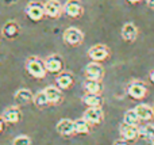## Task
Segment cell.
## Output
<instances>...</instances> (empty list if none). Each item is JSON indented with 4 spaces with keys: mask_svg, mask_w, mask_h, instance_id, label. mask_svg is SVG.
I'll list each match as a JSON object with an SVG mask.
<instances>
[{
    "mask_svg": "<svg viewBox=\"0 0 154 145\" xmlns=\"http://www.w3.org/2000/svg\"><path fill=\"white\" fill-rule=\"evenodd\" d=\"M62 39L69 46H80L84 42V33L77 27H68L62 34Z\"/></svg>",
    "mask_w": 154,
    "mask_h": 145,
    "instance_id": "277c9868",
    "label": "cell"
},
{
    "mask_svg": "<svg viewBox=\"0 0 154 145\" xmlns=\"http://www.w3.org/2000/svg\"><path fill=\"white\" fill-rule=\"evenodd\" d=\"M146 4L149 8H152V10H154V0H146Z\"/></svg>",
    "mask_w": 154,
    "mask_h": 145,
    "instance_id": "f546056e",
    "label": "cell"
},
{
    "mask_svg": "<svg viewBox=\"0 0 154 145\" xmlns=\"http://www.w3.org/2000/svg\"><path fill=\"white\" fill-rule=\"evenodd\" d=\"M88 56H89V58L92 60V61L103 62L111 56V50H109V48L107 45H104V43H97V45L89 48Z\"/></svg>",
    "mask_w": 154,
    "mask_h": 145,
    "instance_id": "5b68a950",
    "label": "cell"
},
{
    "mask_svg": "<svg viewBox=\"0 0 154 145\" xmlns=\"http://www.w3.org/2000/svg\"><path fill=\"white\" fill-rule=\"evenodd\" d=\"M24 68H26L27 73L35 79H43L46 76V73H48L45 61L41 60L39 57H37V56H30L29 58L26 60Z\"/></svg>",
    "mask_w": 154,
    "mask_h": 145,
    "instance_id": "6da1fadb",
    "label": "cell"
},
{
    "mask_svg": "<svg viewBox=\"0 0 154 145\" xmlns=\"http://www.w3.org/2000/svg\"><path fill=\"white\" fill-rule=\"evenodd\" d=\"M56 130L62 137H70V136L76 134L75 133V121H72V119H69V118L60 119L58 124L56 125Z\"/></svg>",
    "mask_w": 154,
    "mask_h": 145,
    "instance_id": "7c38bea8",
    "label": "cell"
},
{
    "mask_svg": "<svg viewBox=\"0 0 154 145\" xmlns=\"http://www.w3.org/2000/svg\"><path fill=\"white\" fill-rule=\"evenodd\" d=\"M82 87H84L87 94L100 95L103 92V84H101V81H97V80H89V79H87L82 83Z\"/></svg>",
    "mask_w": 154,
    "mask_h": 145,
    "instance_id": "ffe728a7",
    "label": "cell"
},
{
    "mask_svg": "<svg viewBox=\"0 0 154 145\" xmlns=\"http://www.w3.org/2000/svg\"><path fill=\"white\" fill-rule=\"evenodd\" d=\"M119 133H120V137L125 138L126 141L134 143V141H137L139 137H141V128L123 122V124L119 126Z\"/></svg>",
    "mask_w": 154,
    "mask_h": 145,
    "instance_id": "8992f818",
    "label": "cell"
},
{
    "mask_svg": "<svg viewBox=\"0 0 154 145\" xmlns=\"http://www.w3.org/2000/svg\"><path fill=\"white\" fill-rule=\"evenodd\" d=\"M91 126L92 125L84 118H79L75 121V133L79 136H87L91 133Z\"/></svg>",
    "mask_w": 154,
    "mask_h": 145,
    "instance_id": "44dd1931",
    "label": "cell"
},
{
    "mask_svg": "<svg viewBox=\"0 0 154 145\" xmlns=\"http://www.w3.org/2000/svg\"><path fill=\"white\" fill-rule=\"evenodd\" d=\"M134 110H135V113L138 114V117H139L141 121H152V119L154 118V109L149 105L141 103V105L135 106Z\"/></svg>",
    "mask_w": 154,
    "mask_h": 145,
    "instance_id": "ac0fdd59",
    "label": "cell"
},
{
    "mask_svg": "<svg viewBox=\"0 0 154 145\" xmlns=\"http://www.w3.org/2000/svg\"><path fill=\"white\" fill-rule=\"evenodd\" d=\"M32 103H34L38 109H46V107H49V106H51L50 102H49V99H48V95L45 94V91L37 92V94L34 95Z\"/></svg>",
    "mask_w": 154,
    "mask_h": 145,
    "instance_id": "603a6c76",
    "label": "cell"
},
{
    "mask_svg": "<svg viewBox=\"0 0 154 145\" xmlns=\"http://www.w3.org/2000/svg\"><path fill=\"white\" fill-rule=\"evenodd\" d=\"M5 125H7V122L4 121V118H3L2 115H0V134H2V133L4 132V129H5Z\"/></svg>",
    "mask_w": 154,
    "mask_h": 145,
    "instance_id": "83f0119b",
    "label": "cell"
},
{
    "mask_svg": "<svg viewBox=\"0 0 154 145\" xmlns=\"http://www.w3.org/2000/svg\"><path fill=\"white\" fill-rule=\"evenodd\" d=\"M14 99H15L18 106H24L34 100V94L29 88H19L14 95Z\"/></svg>",
    "mask_w": 154,
    "mask_h": 145,
    "instance_id": "2e32d148",
    "label": "cell"
},
{
    "mask_svg": "<svg viewBox=\"0 0 154 145\" xmlns=\"http://www.w3.org/2000/svg\"><path fill=\"white\" fill-rule=\"evenodd\" d=\"M123 122L128 124V125H135V126H138L141 119H139L138 114L135 113V110L133 109V110H127L125 113V115H123Z\"/></svg>",
    "mask_w": 154,
    "mask_h": 145,
    "instance_id": "d4e9b609",
    "label": "cell"
},
{
    "mask_svg": "<svg viewBox=\"0 0 154 145\" xmlns=\"http://www.w3.org/2000/svg\"><path fill=\"white\" fill-rule=\"evenodd\" d=\"M12 145H31V138L26 134H22L18 136V137L14 138Z\"/></svg>",
    "mask_w": 154,
    "mask_h": 145,
    "instance_id": "484cf974",
    "label": "cell"
},
{
    "mask_svg": "<svg viewBox=\"0 0 154 145\" xmlns=\"http://www.w3.org/2000/svg\"><path fill=\"white\" fill-rule=\"evenodd\" d=\"M85 77L89 80H97L101 81L104 77V68L100 62L91 61L89 64H87L85 67Z\"/></svg>",
    "mask_w": 154,
    "mask_h": 145,
    "instance_id": "ba28073f",
    "label": "cell"
},
{
    "mask_svg": "<svg viewBox=\"0 0 154 145\" xmlns=\"http://www.w3.org/2000/svg\"><path fill=\"white\" fill-rule=\"evenodd\" d=\"M82 118L89 122L92 126H97L104 118V111L101 107H88L82 114Z\"/></svg>",
    "mask_w": 154,
    "mask_h": 145,
    "instance_id": "9c48e42d",
    "label": "cell"
},
{
    "mask_svg": "<svg viewBox=\"0 0 154 145\" xmlns=\"http://www.w3.org/2000/svg\"><path fill=\"white\" fill-rule=\"evenodd\" d=\"M149 79H150V81L154 84V69L153 71H150V73H149Z\"/></svg>",
    "mask_w": 154,
    "mask_h": 145,
    "instance_id": "4dcf8cb0",
    "label": "cell"
},
{
    "mask_svg": "<svg viewBox=\"0 0 154 145\" xmlns=\"http://www.w3.org/2000/svg\"><path fill=\"white\" fill-rule=\"evenodd\" d=\"M20 33V26L15 20H7L3 26V34L8 39H15Z\"/></svg>",
    "mask_w": 154,
    "mask_h": 145,
    "instance_id": "e0dca14e",
    "label": "cell"
},
{
    "mask_svg": "<svg viewBox=\"0 0 154 145\" xmlns=\"http://www.w3.org/2000/svg\"><path fill=\"white\" fill-rule=\"evenodd\" d=\"M2 117L4 118V121L10 125H15L18 122L22 121V111L18 106H11V107H7L4 111H3Z\"/></svg>",
    "mask_w": 154,
    "mask_h": 145,
    "instance_id": "4fadbf2b",
    "label": "cell"
},
{
    "mask_svg": "<svg viewBox=\"0 0 154 145\" xmlns=\"http://www.w3.org/2000/svg\"><path fill=\"white\" fill-rule=\"evenodd\" d=\"M128 3H130V4H138V3H141L142 0H127Z\"/></svg>",
    "mask_w": 154,
    "mask_h": 145,
    "instance_id": "1f68e13d",
    "label": "cell"
},
{
    "mask_svg": "<svg viewBox=\"0 0 154 145\" xmlns=\"http://www.w3.org/2000/svg\"><path fill=\"white\" fill-rule=\"evenodd\" d=\"M127 94H128V96L133 98V99H137V100L143 99V98H146L147 94H149L147 84L141 80H133L127 87Z\"/></svg>",
    "mask_w": 154,
    "mask_h": 145,
    "instance_id": "3957f363",
    "label": "cell"
},
{
    "mask_svg": "<svg viewBox=\"0 0 154 145\" xmlns=\"http://www.w3.org/2000/svg\"><path fill=\"white\" fill-rule=\"evenodd\" d=\"M43 4H45L46 16H49V18H51V19L60 18L62 11H64V5L61 4L60 0H46Z\"/></svg>",
    "mask_w": 154,
    "mask_h": 145,
    "instance_id": "8fae6325",
    "label": "cell"
},
{
    "mask_svg": "<svg viewBox=\"0 0 154 145\" xmlns=\"http://www.w3.org/2000/svg\"><path fill=\"white\" fill-rule=\"evenodd\" d=\"M56 83L61 90H68L72 87L73 83H75V77H73V75L70 72H64V71H62L61 73L57 75Z\"/></svg>",
    "mask_w": 154,
    "mask_h": 145,
    "instance_id": "d6986e66",
    "label": "cell"
},
{
    "mask_svg": "<svg viewBox=\"0 0 154 145\" xmlns=\"http://www.w3.org/2000/svg\"><path fill=\"white\" fill-rule=\"evenodd\" d=\"M45 61V65H46V69H48L49 73H56V75H58V73H61L62 71H64V58H62L60 54H51V56H49L46 60H43Z\"/></svg>",
    "mask_w": 154,
    "mask_h": 145,
    "instance_id": "52a82bcc",
    "label": "cell"
},
{
    "mask_svg": "<svg viewBox=\"0 0 154 145\" xmlns=\"http://www.w3.org/2000/svg\"><path fill=\"white\" fill-rule=\"evenodd\" d=\"M26 16L32 22H39L46 16L45 14V4L39 2H30L24 8Z\"/></svg>",
    "mask_w": 154,
    "mask_h": 145,
    "instance_id": "7a4b0ae2",
    "label": "cell"
},
{
    "mask_svg": "<svg viewBox=\"0 0 154 145\" xmlns=\"http://www.w3.org/2000/svg\"><path fill=\"white\" fill-rule=\"evenodd\" d=\"M114 145H130V143H128V141H126L125 138H122V137H120L119 140L114 141Z\"/></svg>",
    "mask_w": 154,
    "mask_h": 145,
    "instance_id": "4316f807",
    "label": "cell"
},
{
    "mask_svg": "<svg viewBox=\"0 0 154 145\" xmlns=\"http://www.w3.org/2000/svg\"><path fill=\"white\" fill-rule=\"evenodd\" d=\"M120 34H122V38L126 42H134L138 38V27L133 22H127V23L123 24Z\"/></svg>",
    "mask_w": 154,
    "mask_h": 145,
    "instance_id": "9a60e30c",
    "label": "cell"
},
{
    "mask_svg": "<svg viewBox=\"0 0 154 145\" xmlns=\"http://www.w3.org/2000/svg\"><path fill=\"white\" fill-rule=\"evenodd\" d=\"M19 0H3V3H4L5 5H12V4H16Z\"/></svg>",
    "mask_w": 154,
    "mask_h": 145,
    "instance_id": "f1b7e54d",
    "label": "cell"
},
{
    "mask_svg": "<svg viewBox=\"0 0 154 145\" xmlns=\"http://www.w3.org/2000/svg\"><path fill=\"white\" fill-rule=\"evenodd\" d=\"M153 109H154V106H153Z\"/></svg>",
    "mask_w": 154,
    "mask_h": 145,
    "instance_id": "d6a6232c",
    "label": "cell"
},
{
    "mask_svg": "<svg viewBox=\"0 0 154 145\" xmlns=\"http://www.w3.org/2000/svg\"><path fill=\"white\" fill-rule=\"evenodd\" d=\"M82 103L88 107H101L103 100H101L100 95H95V94H87L82 96Z\"/></svg>",
    "mask_w": 154,
    "mask_h": 145,
    "instance_id": "7402d4cb",
    "label": "cell"
},
{
    "mask_svg": "<svg viewBox=\"0 0 154 145\" xmlns=\"http://www.w3.org/2000/svg\"><path fill=\"white\" fill-rule=\"evenodd\" d=\"M64 12L66 14L69 18L77 19L84 14V7H82L80 0H68L64 4Z\"/></svg>",
    "mask_w": 154,
    "mask_h": 145,
    "instance_id": "30bf717a",
    "label": "cell"
},
{
    "mask_svg": "<svg viewBox=\"0 0 154 145\" xmlns=\"http://www.w3.org/2000/svg\"><path fill=\"white\" fill-rule=\"evenodd\" d=\"M141 137L146 140L147 143L154 145V125L147 124L141 128Z\"/></svg>",
    "mask_w": 154,
    "mask_h": 145,
    "instance_id": "cb8c5ba5",
    "label": "cell"
},
{
    "mask_svg": "<svg viewBox=\"0 0 154 145\" xmlns=\"http://www.w3.org/2000/svg\"><path fill=\"white\" fill-rule=\"evenodd\" d=\"M43 91L48 95V99L51 106H57L60 103H62V100H64V94H62L61 88L58 86H48Z\"/></svg>",
    "mask_w": 154,
    "mask_h": 145,
    "instance_id": "5bb4252c",
    "label": "cell"
}]
</instances>
